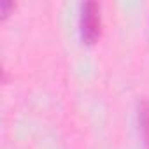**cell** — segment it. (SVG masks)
<instances>
[{"label": "cell", "instance_id": "cell-1", "mask_svg": "<svg viewBox=\"0 0 149 149\" xmlns=\"http://www.w3.org/2000/svg\"><path fill=\"white\" fill-rule=\"evenodd\" d=\"M79 30L81 37L86 44H95L102 32V18H100V6L97 2H86L81 6L79 16Z\"/></svg>", "mask_w": 149, "mask_h": 149}, {"label": "cell", "instance_id": "cell-2", "mask_svg": "<svg viewBox=\"0 0 149 149\" xmlns=\"http://www.w3.org/2000/svg\"><path fill=\"white\" fill-rule=\"evenodd\" d=\"M139 128L144 149H149V100L142 98L139 104Z\"/></svg>", "mask_w": 149, "mask_h": 149}, {"label": "cell", "instance_id": "cell-3", "mask_svg": "<svg viewBox=\"0 0 149 149\" xmlns=\"http://www.w3.org/2000/svg\"><path fill=\"white\" fill-rule=\"evenodd\" d=\"M11 9H14V2H2V4H0V13H2V18H6Z\"/></svg>", "mask_w": 149, "mask_h": 149}]
</instances>
